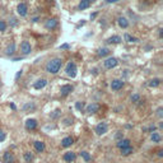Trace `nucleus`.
I'll return each mask as SVG.
<instances>
[{
    "instance_id": "26",
    "label": "nucleus",
    "mask_w": 163,
    "mask_h": 163,
    "mask_svg": "<svg viewBox=\"0 0 163 163\" xmlns=\"http://www.w3.org/2000/svg\"><path fill=\"white\" fill-rule=\"evenodd\" d=\"M124 38H125V41H126V42H129V43H134V42H138V41H139L136 37H133L131 34H129V33H125Z\"/></svg>"
},
{
    "instance_id": "24",
    "label": "nucleus",
    "mask_w": 163,
    "mask_h": 163,
    "mask_svg": "<svg viewBox=\"0 0 163 163\" xmlns=\"http://www.w3.org/2000/svg\"><path fill=\"white\" fill-rule=\"evenodd\" d=\"M79 156H80L85 162H92V156L88 152H85V150H82V152L79 153Z\"/></svg>"
},
{
    "instance_id": "40",
    "label": "nucleus",
    "mask_w": 163,
    "mask_h": 163,
    "mask_svg": "<svg viewBox=\"0 0 163 163\" xmlns=\"http://www.w3.org/2000/svg\"><path fill=\"white\" fill-rule=\"evenodd\" d=\"M162 112H163V108H162V107H159L158 110H157V115H158L159 117H162V115H163Z\"/></svg>"
},
{
    "instance_id": "8",
    "label": "nucleus",
    "mask_w": 163,
    "mask_h": 163,
    "mask_svg": "<svg viewBox=\"0 0 163 163\" xmlns=\"http://www.w3.org/2000/svg\"><path fill=\"white\" fill-rule=\"evenodd\" d=\"M17 13H18L20 17H27V14H28L27 4H26V3H19L18 7H17Z\"/></svg>"
},
{
    "instance_id": "31",
    "label": "nucleus",
    "mask_w": 163,
    "mask_h": 163,
    "mask_svg": "<svg viewBox=\"0 0 163 163\" xmlns=\"http://www.w3.org/2000/svg\"><path fill=\"white\" fill-rule=\"evenodd\" d=\"M60 114H61V111L59 108H56L54 112H52L51 115H50V116H51V118H57L59 116H60Z\"/></svg>"
},
{
    "instance_id": "45",
    "label": "nucleus",
    "mask_w": 163,
    "mask_h": 163,
    "mask_svg": "<svg viewBox=\"0 0 163 163\" xmlns=\"http://www.w3.org/2000/svg\"><path fill=\"white\" fill-rule=\"evenodd\" d=\"M38 20H40V17H34V18H32V22H33V23L38 22Z\"/></svg>"
},
{
    "instance_id": "44",
    "label": "nucleus",
    "mask_w": 163,
    "mask_h": 163,
    "mask_svg": "<svg viewBox=\"0 0 163 163\" xmlns=\"http://www.w3.org/2000/svg\"><path fill=\"white\" fill-rule=\"evenodd\" d=\"M85 24V20H82V22L80 23H79V24L78 26H76V28H79V27H82V26H84Z\"/></svg>"
},
{
    "instance_id": "14",
    "label": "nucleus",
    "mask_w": 163,
    "mask_h": 163,
    "mask_svg": "<svg viewBox=\"0 0 163 163\" xmlns=\"http://www.w3.org/2000/svg\"><path fill=\"white\" fill-rule=\"evenodd\" d=\"M131 145V141H130V139H121V140H118L117 143H116V147L118 148V149H124V148H127V147H130Z\"/></svg>"
},
{
    "instance_id": "39",
    "label": "nucleus",
    "mask_w": 163,
    "mask_h": 163,
    "mask_svg": "<svg viewBox=\"0 0 163 163\" xmlns=\"http://www.w3.org/2000/svg\"><path fill=\"white\" fill-rule=\"evenodd\" d=\"M22 74H23V70H22V69L18 70V73H17V75H16V80H18L20 76H22Z\"/></svg>"
},
{
    "instance_id": "16",
    "label": "nucleus",
    "mask_w": 163,
    "mask_h": 163,
    "mask_svg": "<svg viewBox=\"0 0 163 163\" xmlns=\"http://www.w3.org/2000/svg\"><path fill=\"white\" fill-rule=\"evenodd\" d=\"M33 147H34V149H36V152H38V153L45 152V149H46L45 143H43V141H41V140H36V141H34Z\"/></svg>"
},
{
    "instance_id": "38",
    "label": "nucleus",
    "mask_w": 163,
    "mask_h": 163,
    "mask_svg": "<svg viewBox=\"0 0 163 163\" xmlns=\"http://www.w3.org/2000/svg\"><path fill=\"white\" fill-rule=\"evenodd\" d=\"M64 124H65V125H72V124H73V118H65Z\"/></svg>"
},
{
    "instance_id": "30",
    "label": "nucleus",
    "mask_w": 163,
    "mask_h": 163,
    "mask_svg": "<svg viewBox=\"0 0 163 163\" xmlns=\"http://www.w3.org/2000/svg\"><path fill=\"white\" fill-rule=\"evenodd\" d=\"M7 27H8L7 22H5V20H0V32L7 31Z\"/></svg>"
},
{
    "instance_id": "9",
    "label": "nucleus",
    "mask_w": 163,
    "mask_h": 163,
    "mask_svg": "<svg viewBox=\"0 0 163 163\" xmlns=\"http://www.w3.org/2000/svg\"><path fill=\"white\" fill-rule=\"evenodd\" d=\"M57 26H59V20L56 19V18H50V19H47L46 23H45V28L49 29V31L55 29Z\"/></svg>"
},
{
    "instance_id": "15",
    "label": "nucleus",
    "mask_w": 163,
    "mask_h": 163,
    "mask_svg": "<svg viewBox=\"0 0 163 163\" xmlns=\"http://www.w3.org/2000/svg\"><path fill=\"white\" fill-rule=\"evenodd\" d=\"M73 89H74V87L72 84H64L60 88V93H61V96H68L69 93H72Z\"/></svg>"
},
{
    "instance_id": "35",
    "label": "nucleus",
    "mask_w": 163,
    "mask_h": 163,
    "mask_svg": "<svg viewBox=\"0 0 163 163\" xmlns=\"http://www.w3.org/2000/svg\"><path fill=\"white\" fill-rule=\"evenodd\" d=\"M144 131H149V133H156V130H157V127H156V125H152V126H149L147 129V127H144Z\"/></svg>"
},
{
    "instance_id": "28",
    "label": "nucleus",
    "mask_w": 163,
    "mask_h": 163,
    "mask_svg": "<svg viewBox=\"0 0 163 163\" xmlns=\"http://www.w3.org/2000/svg\"><path fill=\"white\" fill-rule=\"evenodd\" d=\"M23 158H24V161L27 163H31L32 161H33V154H32L31 152H24L23 153Z\"/></svg>"
},
{
    "instance_id": "27",
    "label": "nucleus",
    "mask_w": 163,
    "mask_h": 163,
    "mask_svg": "<svg viewBox=\"0 0 163 163\" xmlns=\"http://www.w3.org/2000/svg\"><path fill=\"white\" fill-rule=\"evenodd\" d=\"M133 147L130 145V147H127V148H124V149H121V156H124V157H127V156H130V154L133 153Z\"/></svg>"
},
{
    "instance_id": "17",
    "label": "nucleus",
    "mask_w": 163,
    "mask_h": 163,
    "mask_svg": "<svg viewBox=\"0 0 163 163\" xmlns=\"http://www.w3.org/2000/svg\"><path fill=\"white\" fill-rule=\"evenodd\" d=\"M117 24L120 28H124L126 29L127 27H129V20H127L125 17H118L117 18Z\"/></svg>"
},
{
    "instance_id": "22",
    "label": "nucleus",
    "mask_w": 163,
    "mask_h": 163,
    "mask_svg": "<svg viewBox=\"0 0 163 163\" xmlns=\"http://www.w3.org/2000/svg\"><path fill=\"white\" fill-rule=\"evenodd\" d=\"M108 54H110V49H107V47H101V49L97 50V55L101 56V57H105Z\"/></svg>"
},
{
    "instance_id": "2",
    "label": "nucleus",
    "mask_w": 163,
    "mask_h": 163,
    "mask_svg": "<svg viewBox=\"0 0 163 163\" xmlns=\"http://www.w3.org/2000/svg\"><path fill=\"white\" fill-rule=\"evenodd\" d=\"M65 74H66L69 78H75L76 76V64L74 63V61H69V63L66 64Z\"/></svg>"
},
{
    "instance_id": "25",
    "label": "nucleus",
    "mask_w": 163,
    "mask_h": 163,
    "mask_svg": "<svg viewBox=\"0 0 163 163\" xmlns=\"http://www.w3.org/2000/svg\"><path fill=\"white\" fill-rule=\"evenodd\" d=\"M149 87H152V88H157V87H159L161 85V79L159 78H154V79H152V80H149Z\"/></svg>"
},
{
    "instance_id": "20",
    "label": "nucleus",
    "mask_w": 163,
    "mask_h": 163,
    "mask_svg": "<svg viewBox=\"0 0 163 163\" xmlns=\"http://www.w3.org/2000/svg\"><path fill=\"white\" fill-rule=\"evenodd\" d=\"M89 7H91V3L88 1V0H80V3H79V5H78V9L79 10H85Z\"/></svg>"
},
{
    "instance_id": "23",
    "label": "nucleus",
    "mask_w": 163,
    "mask_h": 163,
    "mask_svg": "<svg viewBox=\"0 0 163 163\" xmlns=\"http://www.w3.org/2000/svg\"><path fill=\"white\" fill-rule=\"evenodd\" d=\"M150 140H152L153 143H161L162 136H161L159 133H152V135H150Z\"/></svg>"
},
{
    "instance_id": "1",
    "label": "nucleus",
    "mask_w": 163,
    "mask_h": 163,
    "mask_svg": "<svg viewBox=\"0 0 163 163\" xmlns=\"http://www.w3.org/2000/svg\"><path fill=\"white\" fill-rule=\"evenodd\" d=\"M61 66H63V60H61L60 57H55V59H51L50 61H47V64L45 66V70L49 74L55 75V74H57L59 72H60Z\"/></svg>"
},
{
    "instance_id": "36",
    "label": "nucleus",
    "mask_w": 163,
    "mask_h": 163,
    "mask_svg": "<svg viewBox=\"0 0 163 163\" xmlns=\"http://www.w3.org/2000/svg\"><path fill=\"white\" fill-rule=\"evenodd\" d=\"M115 138H116V140L118 141V140H121V139H124V134L121 131H117L116 135H115Z\"/></svg>"
},
{
    "instance_id": "41",
    "label": "nucleus",
    "mask_w": 163,
    "mask_h": 163,
    "mask_svg": "<svg viewBox=\"0 0 163 163\" xmlns=\"http://www.w3.org/2000/svg\"><path fill=\"white\" fill-rule=\"evenodd\" d=\"M69 47H70V46L68 45V43H64V45H61V46H60V49H61V50H68Z\"/></svg>"
},
{
    "instance_id": "21",
    "label": "nucleus",
    "mask_w": 163,
    "mask_h": 163,
    "mask_svg": "<svg viewBox=\"0 0 163 163\" xmlns=\"http://www.w3.org/2000/svg\"><path fill=\"white\" fill-rule=\"evenodd\" d=\"M107 43H120V42H122V38H121L120 36H111L110 38H107V41H106Z\"/></svg>"
},
{
    "instance_id": "4",
    "label": "nucleus",
    "mask_w": 163,
    "mask_h": 163,
    "mask_svg": "<svg viewBox=\"0 0 163 163\" xmlns=\"http://www.w3.org/2000/svg\"><path fill=\"white\" fill-rule=\"evenodd\" d=\"M117 64H118V60H117L116 57H107L105 61H103V65H105V68H106V69H108V70H111V69H114V68H116Z\"/></svg>"
},
{
    "instance_id": "33",
    "label": "nucleus",
    "mask_w": 163,
    "mask_h": 163,
    "mask_svg": "<svg viewBox=\"0 0 163 163\" xmlns=\"http://www.w3.org/2000/svg\"><path fill=\"white\" fill-rule=\"evenodd\" d=\"M83 107H84V103L80 102V101H78V102H75V108L78 110V111H82Z\"/></svg>"
},
{
    "instance_id": "13",
    "label": "nucleus",
    "mask_w": 163,
    "mask_h": 163,
    "mask_svg": "<svg viewBox=\"0 0 163 163\" xmlns=\"http://www.w3.org/2000/svg\"><path fill=\"white\" fill-rule=\"evenodd\" d=\"M46 85H47V79L41 78V79H38V80L33 84V88H34V89H37V91H40V89H43Z\"/></svg>"
},
{
    "instance_id": "43",
    "label": "nucleus",
    "mask_w": 163,
    "mask_h": 163,
    "mask_svg": "<svg viewBox=\"0 0 163 163\" xmlns=\"http://www.w3.org/2000/svg\"><path fill=\"white\" fill-rule=\"evenodd\" d=\"M107 4H114V3H117V1H120V0H105Z\"/></svg>"
},
{
    "instance_id": "10",
    "label": "nucleus",
    "mask_w": 163,
    "mask_h": 163,
    "mask_svg": "<svg viewBox=\"0 0 163 163\" xmlns=\"http://www.w3.org/2000/svg\"><path fill=\"white\" fill-rule=\"evenodd\" d=\"M3 163H16V157L11 152H5L3 154Z\"/></svg>"
},
{
    "instance_id": "19",
    "label": "nucleus",
    "mask_w": 163,
    "mask_h": 163,
    "mask_svg": "<svg viewBox=\"0 0 163 163\" xmlns=\"http://www.w3.org/2000/svg\"><path fill=\"white\" fill-rule=\"evenodd\" d=\"M14 52H16V43L11 42V43L8 45L7 49H5V55L11 56V55H14Z\"/></svg>"
},
{
    "instance_id": "12",
    "label": "nucleus",
    "mask_w": 163,
    "mask_h": 163,
    "mask_svg": "<svg viewBox=\"0 0 163 163\" xmlns=\"http://www.w3.org/2000/svg\"><path fill=\"white\" fill-rule=\"evenodd\" d=\"M63 159H64V162H66V163H73L76 159V154L74 152H66L63 156Z\"/></svg>"
},
{
    "instance_id": "3",
    "label": "nucleus",
    "mask_w": 163,
    "mask_h": 163,
    "mask_svg": "<svg viewBox=\"0 0 163 163\" xmlns=\"http://www.w3.org/2000/svg\"><path fill=\"white\" fill-rule=\"evenodd\" d=\"M107 130H108V124L107 122H105V121H102V122H99L98 125L96 126V129H94V131H96V134L97 135H105L106 133H107Z\"/></svg>"
},
{
    "instance_id": "5",
    "label": "nucleus",
    "mask_w": 163,
    "mask_h": 163,
    "mask_svg": "<svg viewBox=\"0 0 163 163\" xmlns=\"http://www.w3.org/2000/svg\"><path fill=\"white\" fill-rule=\"evenodd\" d=\"M99 108H101L99 103L92 102V103H89V105L87 106V108H85V112H87L88 115H94V114H97V112L99 111Z\"/></svg>"
},
{
    "instance_id": "11",
    "label": "nucleus",
    "mask_w": 163,
    "mask_h": 163,
    "mask_svg": "<svg viewBox=\"0 0 163 163\" xmlns=\"http://www.w3.org/2000/svg\"><path fill=\"white\" fill-rule=\"evenodd\" d=\"M37 120L36 118H28L27 121H26V129L29 130V131H32V130H36L37 129Z\"/></svg>"
},
{
    "instance_id": "48",
    "label": "nucleus",
    "mask_w": 163,
    "mask_h": 163,
    "mask_svg": "<svg viewBox=\"0 0 163 163\" xmlns=\"http://www.w3.org/2000/svg\"><path fill=\"white\" fill-rule=\"evenodd\" d=\"M162 31H163V29H162V28H159V29H158V33H159V37H162Z\"/></svg>"
},
{
    "instance_id": "47",
    "label": "nucleus",
    "mask_w": 163,
    "mask_h": 163,
    "mask_svg": "<svg viewBox=\"0 0 163 163\" xmlns=\"http://www.w3.org/2000/svg\"><path fill=\"white\" fill-rule=\"evenodd\" d=\"M10 108L11 110H17V107H16V105H14V103H10Z\"/></svg>"
},
{
    "instance_id": "32",
    "label": "nucleus",
    "mask_w": 163,
    "mask_h": 163,
    "mask_svg": "<svg viewBox=\"0 0 163 163\" xmlns=\"http://www.w3.org/2000/svg\"><path fill=\"white\" fill-rule=\"evenodd\" d=\"M9 24L11 26V27H16V26H18V20H17V18L11 17V18L9 19Z\"/></svg>"
},
{
    "instance_id": "18",
    "label": "nucleus",
    "mask_w": 163,
    "mask_h": 163,
    "mask_svg": "<svg viewBox=\"0 0 163 163\" xmlns=\"http://www.w3.org/2000/svg\"><path fill=\"white\" fill-rule=\"evenodd\" d=\"M74 144V139L72 136H65V138L61 140V147L64 148H68V147H72Z\"/></svg>"
},
{
    "instance_id": "6",
    "label": "nucleus",
    "mask_w": 163,
    "mask_h": 163,
    "mask_svg": "<svg viewBox=\"0 0 163 163\" xmlns=\"http://www.w3.org/2000/svg\"><path fill=\"white\" fill-rule=\"evenodd\" d=\"M124 85H125V82L122 79H114L111 82V84H110V87H111L112 91H120L124 88Z\"/></svg>"
},
{
    "instance_id": "49",
    "label": "nucleus",
    "mask_w": 163,
    "mask_h": 163,
    "mask_svg": "<svg viewBox=\"0 0 163 163\" xmlns=\"http://www.w3.org/2000/svg\"><path fill=\"white\" fill-rule=\"evenodd\" d=\"M88 1H89V3H94V1H96V0H88Z\"/></svg>"
},
{
    "instance_id": "7",
    "label": "nucleus",
    "mask_w": 163,
    "mask_h": 163,
    "mask_svg": "<svg viewBox=\"0 0 163 163\" xmlns=\"http://www.w3.org/2000/svg\"><path fill=\"white\" fill-rule=\"evenodd\" d=\"M20 52H22L23 55H29L32 52V46L31 43L28 42V41H23L22 43H20Z\"/></svg>"
},
{
    "instance_id": "29",
    "label": "nucleus",
    "mask_w": 163,
    "mask_h": 163,
    "mask_svg": "<svg viewBox=\"0 0 163 163\" xmlns=\"http://www.w3.org/2000/svg\"><path fill=\"white\" fill-rule=\"evenodd\" d=\"M130 101H131L133 103H140V102H141V99H140V94L134 93L131 97H130Z\"/></svg>"
},
{
    "instance_id": "34",
    "label": "nucleus",
    "mask_w": 163,
    "mask_h": 163,
    "mask_svg": "<svg viewBox=\"0 0 163 163\" xmlns=\"http://www.w3.org/2000/svg\"><path fill=\"white\" fill-rule=\"evenodd\" d=\"M34 108H36L34 103H27V105L23 106V110H34Z\"/></svg>"
},
{
    "instance_id": "37",
    "label": "nucleus",
    "mask_w": 163,
    "mask_h": 163,
    "mask_svg": "<svg viewBox=\"0 0 163 163\" xmlns=\"http://www.w3.org/2000/svg\"><path fill=\"white\" fill-rule=\"evenodd\" d=\"M5 139H7V134H5L4 131H1V130H0V143H1V141H4Z\"/></svg>"
},
{
    "instance_id": "46",
    "label": "nucleus",
    "mask_w": 163,
    "mask_h": 163,
    "mask_svg": "<svg viewBox=\"0 0 163 163\" xmlns=\"http://www.w3.org/2000/svg\"><path fill=\"white\" fill-rule=\"evenodd\" d=\"M97 17V13H93V14H91V19H94Z\"/></svg>"
},
{
    "instance_id": "42",
    "label": "nucleus",
    "mask_w": 163,
    "mask_h": 163,
    "mask_svg": "<svg viewBox=\"0 0 163 163\" xmlns=\"http://www.w3.org/2000/svg\"><path fill=\"white\" fill-rule=\"evenodd\" d=\"M157 156H158L159 158H162V157H163V149H159L158 152H157Z\"/></svg>"
}]
</instances>
